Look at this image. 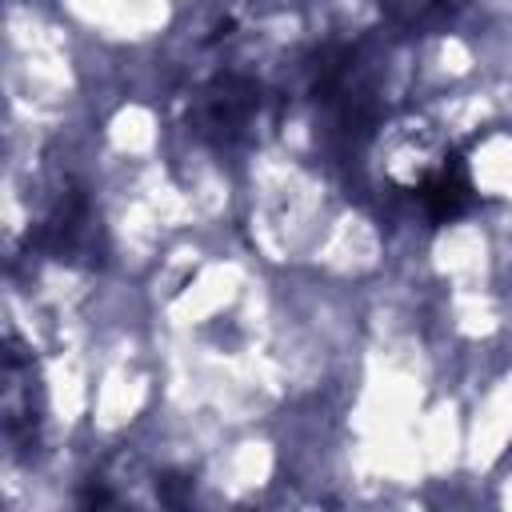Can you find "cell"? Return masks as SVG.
<instances>
[{
	"label": "cell",
	"mask_w": 512,
	"mask_h": 512,
	"mask_svg": "<svg viewBox=\"0 0 512 512\" xmlns=\"http://www.w3.org/2000/svg\"><path fill=\"white\" fill-rule=\"evenodd\" d=\"M420 204H424V212H428L436 224L456 220L460 212H468V204H472V180H468L460 156H452L436 176H428V180L420 184Z\"/></svg>",
	"instance_id": "cell-1"
}]
</instances>
